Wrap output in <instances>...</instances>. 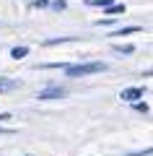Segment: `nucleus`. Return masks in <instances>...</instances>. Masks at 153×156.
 I'll return each mask as SVG.
<instances>
[{
    "label": "nucleus",
    "mask_w": 153,
    "mask_h": 156,
    "mask_svg": "<svg viewBox=\"0 0 153 156\" xmlns=\"http://www.w3.org/2000/svg\"><path fill=\"white\" fill-rule=\"evenodd\" d=\"M137 31H140V29H137V26H127V29H120V31H117V34H137Z\"/></svg>",
    "instance_id": "nucleus-10"
},
{
    "label": "nucleus",
    "mask_w": 153,
    "mask_h": 156,
    "mask_svg": "<svg viewBox=\"0 0 153 156\" xmlns=\"http://www.w3.org/2000/svg\"><path fill=\"white\" fill-rule=\"evenodd\" d=\"M106 70L104 62H83V65H65V73L70 78H81V76H88V73H101Z\"/></svg>",
    "instance_id": "nucleus-1"
},
{
    "label": "nucleus",
    "mask_w": 153,
    "mask_h": 156,
    "mask_svg": "<svg viewBox=\"0 0 153 156\" xmlns=\"http://www.w3.org/2000/svg\"><path fill=\"white\" fill-rule=\"evenodd\" d=\"M86 5H104V8H109V5H114L112 0H86Z\"/></svg>",
    "instance_id": "nucleus-7"
},
{
    "label": "nucleus",
    "mask_w": 153,
    "mask_h": 156,
    "mask_svg": "<svg viewBox=\"0 0 153 156\" xmlns=\"http://www.w3.org/2000/svg\"><path fill=\"white\" fill-rule=\"evenodd\" d=\"M143 96V89H125L122 91V99L125 101H137Z\"/></svg>",
    "instance_id": "nucleus-3"
},
{
    "label": "nucleus",
    "mask_w": 153,
    "mask_h": 156,
    "mask_svg": "<svg viewBox=\"0 0 153 156\" xmlns=\"http://www.w3.org/2000/svg\"><path fill=\"white\" fill-rule=\"evenodd\" d=\"M135 109H137V112H148V107L140 104V101H135Z\"/></svg>",
    "instance_id": "nucleus-13"
},
{
    "label": "nucleus",
    "mask_w": 153,
    "mask_h": 156,
    "mask_svg": "<svg viewBox=\"0 0 153 156\" xmlns=\"http://www.w3.org/2000/svg\"><path fill=\"white\" fill-rule=\"evenodd\" d=\"M26 55H29L26 47H13V50H11V57H16V60H23Z\"/></svg>",
    "instance_id": "nucleus-5"
},
{
    "label": "nucleus",
    "mask_w": 153,
    "mask_h": 156,
    "mask_svg": "<svg viewBox=\"0 0 153 156\" xmlns=\"http://www.w3.org/2000/svg\"><path fill=\"white\" fill-rule=\"evenodd\" d=\"M8 117H11V115H5V112H3V115H0V122H5Z\"/></svg>",
    "instance_id": "nucleus-14"
},
{
    "label": "nucleus",
    "mask_w": 153,
    "mask_h": 156,
    "mask_svg": "<svg viewBox=\"0 0 153 156\" xmlns=\"http://www.w3.org/2000/svg\"><path fill=\"white\" fill-rule=\"evenodd\" d=\"M18 81H11V78H0V94L3 91H13V89H18Z\"/></svg>",
    "instance_id": "nucleus-4"
},
{
    "label": "nucleus",
    "mask_w": 153,
    "mask_h": 156,
    "mask_svg": "<svg viewBox=\"0 0 153 156\" xmlns=\"http://www.w3.org/2000/svg\"><path fill=\"white\" fill-rule=\"evenodd\" d=\"M52 8H55V11H65V0H55Z\"/></svg>",
    "instance_id": "nucleus-11"
},
{
    "label": "nucleus",
    "mask_w": 153,
    "mask_h": 156,
    "mask_svg": "<svg viewBox=\"0 0 153 156\" xmlns=\"http://www.w3.org/2000/svg\"><path fill=\"white\" fill-rule=\"evenodd\" d=\"M106 13H109V16H120V13H125V5H109Z\"/></svg>",
    "instance_id": "nucleus-8"
},
{
    "label": "nucleus",
    "mask_w": 153,
    "mask_h": 156,
    "mask_svg": "<svg viewBox=\"0 0 153 156\" xmlns=\"http://www.w3.org/2000/svg\"><path fill=\"white\" fill-rule=\"evenodd\" d=\"M65 42H75V39H73V37H60V39H47L44 44L52 47V44H65Z\"/></svg>",
    "instance_id": "nucleus-6"
},
{
    "label": "nucleus",
    "mask_w": 153,
    "mask_h": 156,
    "mask_svg": "<svg viewBox=\"0 0 153 156\" xmlns=\"http://www.w3.org/2000/svg\"><path fill=\"white\" fill-rule=\"evenodd\" d=\"M132 50H135V47H132V44H125V47H117V52H120V55H130Z\"/></svg>",
    "instance_id": "nucleus-9"
},
{
    "label": "nucleus",
    "mask_w": 153,
    "mask_h": 156,
    "mask_svg": "<svg viewBox=\"0 0 153 156\" xmlns=\"http://www.w3.org/2000/svg\"><path fill=\"white\" fill-rule=\"evenodd\" d=\"M60 96H65V89L62 86H49V89L39 91V99H60Z\"/></svg>",
    "instance_id": "nucleus-2"
},
{
    "label": "nucleus",
    "mask_w": 153,
    "mask_h": 156,
    "mask_svg": "<svg viewBox=\"0 0 153 156\" xmlns=\"http://www.w3.org/2000/svg\"><path fill=\"white\" fill-rule=\"evenodd\" d=\"M47 3H49V0H34L31 5H34V8H44V5H47Z\"/></svg>",
    "instance_id": "nucleus-12"
}]
</instances>
